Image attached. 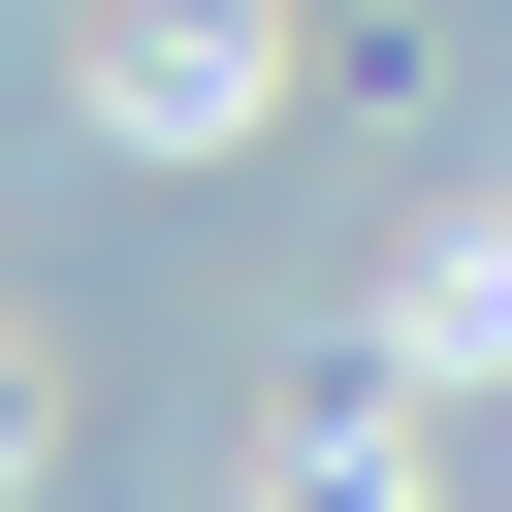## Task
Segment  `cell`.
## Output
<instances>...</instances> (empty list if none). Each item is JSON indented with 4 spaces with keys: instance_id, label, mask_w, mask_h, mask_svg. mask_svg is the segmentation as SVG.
Masks as SVG:
<instances>
[{
    "instance_id": "6da1fadb",
    "label": "cell",
    "mask_w": 512,
    "mask_h": 512,
    "mask_svg": "<svg viewBox=\"0 0 512 512\" xmlns=\"http://www.w3.org/2000/svg\"><path fill=\"white\" fill-rule=\"evenodd\" d=\"M416 352H512V224H448V256H416Z\"/></svg>"
},
{
    "instance_id": "7a4b0ae2",
    "label": "cell",
    "mask_w": 512,
    "mask_h": 512,
    "mask_svg": "<svg viewBox=\"0 0 512 512\" xmlns=\"http://www.w3.org/2000/svg\"><path fill=\"white\" fill-rule=\"evenodd\" d=\"M0 448H32V416H0Z\"/></svg>"
}]
</instances>
